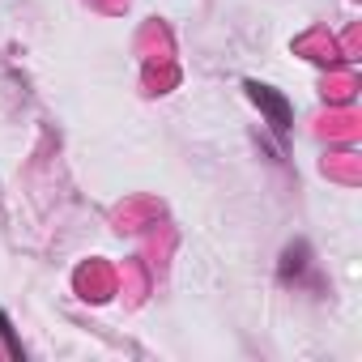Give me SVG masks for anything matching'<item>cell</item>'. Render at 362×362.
<instances>
[{
    "label": "cell",
    "mask_w": 362,
    "mask_h": 362,
    "mask_svg": "<svg viewBox=\"0 0 362 362\" xmlns=\"http://www.w3.org/2000/svg\"><path fill=\"white\" fill-rule=\"evenodd\" d=\"M0 337L9 341V354H13V358H22V345H18V337H13V328H9V320H5V311H0Z\"/></svg>",
    "instance_id": "2"
},
{
    "label": "cell",
    "mask_w": 362,
    "mask_h": 362,
    "mask_svg": "<svg viewBox=\"0 0 362 362\" xmlns=\"http://www.w3.org/2000/svg\"><path fill=\"white\" fill-rule=\"evenodd\" d=\"M247 90V98L264 111V119H269V128L277 132V136H286L290 132V124H294V111H290V103H286V94H277L273 86H260V81H247L243 86Z\"/></svg>",
    "instance_id": "1"
}]
</instances>
